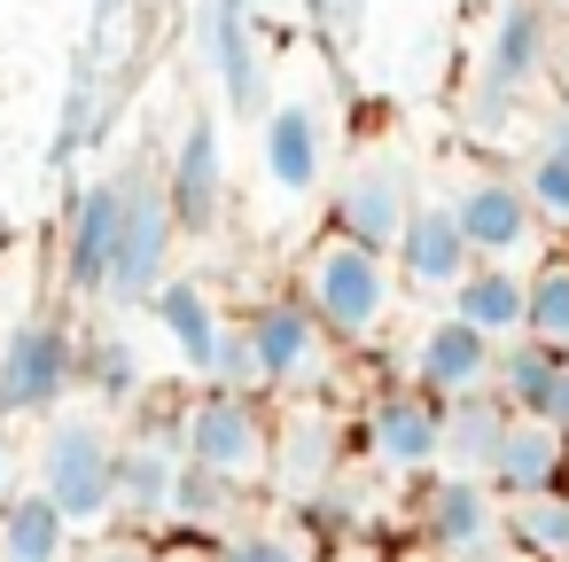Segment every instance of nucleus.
Masks as SVG:
<instances>
[{"mask_svg":"<svg viewBox=\"0 0 569 562\" xmlns=\"http://www.w3.org/2000/svg\"><path fill=\"white\" fill-rule=\"evenodd\" d=\"M17 492V437H9V422H0V500Z\"/></svg>","mask_w":569,"mask_h":562,"instance_id":"obj_35","label":"nucleus"},{"mask_svg":"<svg viewBox=\"0 0 569 562\" xmlns=\"http://www.w3.org/2000/svg\"><path fill=\"white\" fill-rule=\"evenodd\" d=\"M328 149H336V110H328L312 87L266 95V110H258V180L273 188L281 211H297V204L320 196Z\"/></svg>","mask_w":569,"mask_h":562,"instance_id":"obj_6","label":"nucleus"},{"mask_svg":"<svg viewBox=\"0 0 569 562\" xmlns=\"http://www.w3.org/2000/svg\"><path fill=\"white\" fill-rule=\"evenodd\" d=\"M499 422H507V406H499L491 391L445 398V414H437V469H445V476H483V469H491V445H499ZM437 469H429V476H437Z\"/></svg>","mask_w":569,"mask_h":562,"instance_id":"obj_23","label":"nucleus"},{"mask_svg":"<svg viewBox=\"0 0 569 562\" xmlns=\"http://www.w3.org/2000/svg\"><path fill=\"white\" fill-rule=\"evenodd\" d=\"M118 258H110V282L102 297L118 313H141L164 282H172V250H180V219L164 204V172L157 165H126L118 172Z\"/></svg>","mask_w":569,"mask_h":562,"instance_id":"obj_5","label":"nucleus"},{"mask_svg":"<svg viewBox=\"0 0 569 562\" xmlns=\"http://www.w3.org/2000/svg\"><path fill=\"white\" fill-rule=\"evenodd\" d=\"M157 539V531H149ZM157 562H211V539H196V531H172V539H157Z\"/></svg>","mask_w":569,"mask_h":562,"instance_id":"obj_32","label":"nucleus"},{"mask_svg":"<svg viewBox=\"0 0 569 562\" xmlns=\"http://www.w3.org/2000/svg\"><path fill=\"white\" fill-rule=\"evenodd\" d=\"M32 492L79 531V539H94V531H110L118 523V422L102 414V406H56V414H40V445H32Z\"/></svg>","mask_w":569,"mask_h":562,"instance_id":"obj_1","label":"nucleus"},{"mask_svg":"<svg viewBox=\"0 0 569 562\" xmlns=\"http://www.w3.org/2000/svg\"><path fill=\"white\" fill-rule=\"evenodd\" d=\"M538 149H553V157H569V110H553V126H546V141Z\"/></svg>","mask_w":569,"mask_h":562,"instance_id":"obj_36","label":"nucleus"},{"mask_svg":"<svg viewBox=\"0 0 569 562\" xmlns=\"http://www.w3.org/2000/svg\"><path fill=\"white\" fill-rule=\"evenodd\" d=\"M211 562H320L312 554V539L305 531H289V523H234L227 539H211Z\"/></svg>","mask_w":569,"mask_h":562,"instance_id":"obj_27","label":"nucleus"},{"mask_svg":"<svg viewBox=\"0 0 569 562\" xmlns=\"http://www.w3.org/2000/svg\"><path fill=\"white\" fill-rule=\"evenodd\" d=\"M164 204L180 219V235H219L227 219V141H219V118H188L172 165H164Z\"/></svg>","mask_w":569,"mask_h":562,"instance_id":"obj_14","label":"nucleus"},{"mask_svg":"<svg viewBox=\"0 0 569 562\" xmlns=\"http://www.w3.org/2000/svg\"><path fill=\"white\" fill-rule=\"evenodd\" d=\"M71 383H79V352L56 313H40V305L0 313V422L56 414L71 398Z\"/></svg>","mask_w":569,"mask_h":562,"instance_id":"obj_7","label":"nucleus"},{"mask_svg":"<svg viewBox=\"0 0 569 562\" xmlns=\"http://www.w3.org/2000/svg\"><path fill=\"white\" fill-rule=\"evenodd\" d=\"M203 63H211L227 110L258 126V110H266V71H273V63H266V24L250 17V0H203Z\"/></svg>","mask_w":569,"mask_h":562,"instance_id":"obj_13","label":"nucleus"},{"mask_svg":"<svg viewBox=\"0 0 569 562\" xmlns=\"http://www.w3.org/2000/svg\"><path fill=\"white\" fill-rule=\"evenodd\" d=\"M468 266H476V258H468L452 211H445L437 196H413V211H406V227H398V243H390V274H398V289H413V297H445Z\"/></svg>","mask_w":569,"mask_h":562,"instance_id":"obj_15","label":"nucleus"},{"mask_svg":"<svg viewBox=\"0 0 569 562\" xmlns=\"http://www.w3.org/2000/svg\"><path fill=\"white\" fill-rule=\"evenodd\" d=\"M499 539H507L522 562H569V484L499 500Z\"/></svg>","mask_w":569,"mask_h":562,"instance_id":"obj_25","label":"nucleus"},{"mask_svg":"<svg viewBox=\"0 0 569 562\" xmlns=\"http://www.w3.org/2000/svg\"><path fill=\"white\" fill-rule=\"evenodd\" d=\"M483 484H491L499 500H515V492H546V484H569V430L546 422V414H507Z\"/></svg>","mask_w":569,"mask_h":562,"instance_id":"obj_18","label":"nucleus"},{"mask_svg":"<svg viewBox=\"0 0 569 562\" xmlns=\"http://www.w3.org/2000/svg\"><path fill=\"white\" fill-rule=\"evenodd\" d=\"M437 204L452 211L468 258H499V266H530L546 250V227L522 196V180L507 165H483V157H445V180H437Z\"/></svg>","mask_w":569,"mask_h":562,"instance_id":"obj_3","label":"nucleus"},{"mask_svg":"<svg viewBox=\"0 0 569 562\" xmlns=\"http://www.w3.org/2000/svg\"><path fill=\"white\" fill-rule=\"evenodd\" d=\"M421 531H429L452 562L507 546V539H499V492H491L483 476H445V469H437V484L421 492Z\"/></svg>","mask_w":569,"mask_h":562,"instance_id":"obj_19","label":"nucleus"},{"mask_svg":"<svg viewBox=\"0 0 569 562\" xmlns=\"http://www.w3.org/2000/svg\"><path fill=\"white\" fill-rule=\"evenodd\" d=\"M312 17H320V32H328V40H359L367 0H312Z\"/></svg>","mask_w":569,"mask_h":562,"instance_id":"obj_31","label":"nucleus"},{"mask_svg":"<svg viewBox=\"0 0 569 562\" xmlns=\"http://www.w3.org/2000/svg\"><path fill=\"white\" fill-rule=\"evenodd\" d=\"M445 313L468 321L483 344H515V336H522V266L476 258V266L445 289Z\"/></svg>","mask_w":569,"mask_h":562,"instance_id":"obj_22","label":"nucleus"},{"mask_svg":"<svg viewBox=\"0 0 569 562\" xmlns=\"http://www.w3.org/2000/svg\"><path fill=\"white\" fill-rule=\"evenodd\" d=\"M538 414H546V422H561V430H569V352H561V359H553V383H546V406H538Z\"/></svg>","mask_w":569,"mask_h":562,"instance_id":"obj_33","label":"nucleus"},{"mask_svg":"<svg viewBox=\"0 0 569 562\" xmlns=\"http://www.w3.org/2000/svg\"><path fill=\"white\" fill-rule=\"evenodd\" d=\"M180 476H188V453H180V430L149 422V430H118V523L126 531H164L172 523V500H180Z\"/></svg>","mask_w":569,"mask_h":562,"instance_id":"obj_11","label":"nucleus"},{"mask_svg":"<svg viewBox=\"0 0 569 562\" xmlns=\"http://www.w3.org/2000/svg\"><path fill=\"white\" fill-rule=\"evenodd\" d=\"M118 172L110 180H87L79 196H71V219H63V282L79 289V297H102V282H110V258H118Z\"/></svg>","mask_w":569,"mask_h":562,"instance_id":"obj_20","label":"nucleus"},{"mask_svg":"<svg viewBox=\"0 0 569 562\" xmlns=\"http://www.w3.org/2000/svg\"><path fill=\"white\" fill-rule=\"evenodd\" d=\"M180 453L188 469L234 484V492H266V469H273V406L258 391H227V383H203L188 406H180Z\"/></svg>","mask_w":569,"mask_h":562,"instance_id":"obj_4","label":"nucleus"},{"mask_svg":"<svg viewBox=\"0 0 569 562\" xmlns=\"http://www.w3.org/2000/svg\"><path fill=\"white\" fill-rule=\"evenodd\" d=\"M343 453H351V430L328 414V398H297L289 414H273V469H266V484L289 507H312L336 484Z\"/></svg>","mask_w":569,"mask_h":562,"instance_id":"obj_10","label":"nucleus"},{"mask_svg":"<svg viewBox=\"0 0 569 562\" xmlns=\"http://www.w3.org/2000/svg\"><path fill=\"white\" fill-rule=\"evenodd\" d=\"M561 9H569V0H561Z\"/></svg>","mask_w":569,"mask_h":562,"instance_id":"obj_37","label":"nucleus"},{"mask_svg":"<svg viewBox=\"0 0 569 562\" xmlns=\"http://www.w3.org/2000/svg\"><path fill=\"white\" fill-rule=\"evenodd\" d=\"M149 321L164 328V344H172L180 375L211 383V359H219V336H227V313H219V297H211L203 282H164V289L149 297Z\"/></svg>","mask_w":569,"mask_h":562,"instance_id":"obj_21","label":"nucleus"},{"mask_svg":"<svg viewBox=\"0 0 569 562\" xmlns=\"http://www.w3.org/2000/svg\"><path fill=\"white\" fill-rule=\"evenodd\" d=\"M538 79H546V9L538 0H507L491 40H483V63H476V95L483 102H522Z\"/></svg>","mask_w":569,"mask_h":562,"instance_id":"obj_16","label":"nucleus"},{"mask_svg":"<svg viewBox=\"0 0 569 562\" xmlns=\"http://www.w3.org/2000/svg\"><path fill=\"white\" fill-rule=\"evenodd\" d=\"M491 352H499V344H483L468 321L437 313V321L413 336V359H406V375H413V391H429V398L445 406V398L491 391Z\"/></svg>","mask_w":569,"mask_h":562,"instance_id":"obj_17","label":"nucleus"},{"mask_svg":"<svg viewBox=\"0 0 569 562\" xmlns=\"http://www.w3.org/2000/svg\"><path fill=\"white\" fill-rule=\"evenodd\" d=\"M79 562H157V539H149V531H126V523H110V531L79 539Z\"/></svg>","mask_w":569,"mask_h":562,"instance_id":"obj_30","label":"nucleus"},{"mask_svg":"<svg viewBox=\"0 0 569 562\" xmlns=\"http://www.w3.org/2000/svg\"><path fill=\"white\" fill-rule=\"evenodd\" d=\"M522 336L546 352H569V258L561 250H538L522 274Z\"/></svg>","mask_w":569,"mask_h":562,"instance_id":"obj_26","label":"nucleus"},{"mask_svg":"<svg viewBox=\"0 0 569 562\" xmlns=\"http://www.w3.org/2000/svg\"><path fill=\"white\" fill-rule=\"evenodd\" d=\"M0 562H79V531L32 484H17L0 500Z\"/></svg>","mask_w":569,"mask_h":562,"instance_id":"obj_24","label":"nucleus"},{"mask_svg":"<svg viewBox=\"0 0 569 562\" xmlns=\"http://www.w3.org/2000/svg\"><path fill=\"white\" fill-rule=\"evenodd\" d=\"M522 196H530V211H538V227H569V157H553V149H538L522 172Z\"/></svg>","mask_w":569,"mask_h":562,"instance_id":"obj_29","label":"nucleus"},{"mask_svg":"<svg viewBox=\"0 0 569 562\" xmlns=\"http://www.w3.org/2000/svg\"><path fill=\"white\" fill-rule=\"evenodd\" d=\"M320 562H398V554H382V546H367V539H351V546H328Z\"/></svg>","mask_w":569,"mask_h":562,"instance_id":"obj_34","label":"nucleus"},{"mask_svg":"<svg viewBox=\"0 0 569 562\" xmlns=\"http://www.w3.org/2000/svg\"><path fill=\"white\" fill-rule=\"evenodd\" d=\"M242 336H250V359H258V391L273 398H320L328 375H336V336L305 313V297H266L242 313Z\"/></svg>","mask_w":569,"mask_h":562,"instance_id":"obj_8","label":"nucleus"},{"mask_svg":"<svg viewBox=\"0 0 569 562\" xmlns=\"http://www.w3.org/2000/svg\"><path fill=\"white\" fill-rule=\"evenodd\" d=\"M437 398L398 383V391H375L367 414H359V453L382 469V476H429L437 469Z\"/></svg>","mask_w":569,"mask_h":562,"instance_id":"obj_12","label":"nucleus"},{"mask_svg":"<svg viewBox=\"0 0 569 562\" xmlns=\"http://www.w3.org/2000/svg\"><path fill=\"white\" fill-rule=\"evenodd\" d=\"M79 375H94L102 398H133V391H141V359H133V344H126L118 328H102V336L79 352Z\"/></svg>","mask_w":569,"mask_h":562,"instance_id":"obj_28","label":"nucleus"},{"mask_svg":"<svg viewBox=\"0 0 569 562\" xmlns=\"http://www.w3.org/2000/svg\"><path fill=\"white\" fill-rule=\"evenodd\" d=\"M413 196H421V188H413V165H406L398 149H367V157L343 165V180H336V196H328V227H343L351 243H367V250L390 258V243H398Z\"/></svg>","mask_w":569,"mask_h":562,"instance_id":"obj_9","label":"nucleus"},{"mask_svg":"<svg viewBox=\"0 0 569 562\" xmlns=\"http://www.w3.org/2000/svg\"><path fill=\"white\" fill-rule=\"evenodd\" d=\"M297 297L336 344H375L398 321V274L382 250L351 243L343 227H320L297 258Z\"/></svg>","mask_w":569,"mask_h":562,"instance_id":"obj_2","label":"nucleus"}]
</instances>
